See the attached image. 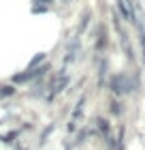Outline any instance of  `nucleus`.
<instances>
[{
    "label": "nucleus",
    "mask_w": 145,
    "mask_h": 150,
    "mask_svg": "<svg viewBox=\"0 0 145 150\" xmlns=\"http://www.w3.org/2000/svg\"><path fill=\"white\" fill-rule=\"evenodd\" d=\"M81 54H83V41H81L79 35H71L64 45V54H62V64L71 67L75 62H79Z\"/></svg>",
    "instance_id": "f03ea898"
},
{
    "label": "nucleus",
    "mask_w": 145,
    "mask_h": 150,
    "mask_svg": "<svg viewBox=\"0 0 145 150\" xmlns=\"http://www.w3.org/2000/svg\"><path fill=\"white\" fill-rule=\"evenodd\" d=\"M113 9L117 11V15L122 17V22H130V24H137V22H139L134 9L126 2V0H115V6H113Z\"/></svg>",
    "instance_id": "423d86ee"
},
{
    "label": "nucleus",
    "mask_w": 145,
    "mask_h": 150,
    "mask_svg": "<svg viewBox=\"0 0 145 150\" xmlns=\"http://www.w3.org/2000/svg\"><path fill=\"white\" fill-rule=\"evenodd\" d=\"M90 35H92V41H94V54H96V56L105 54L107 47H109V30H107V26L102 22H98L96 28L90 32Z\"/></svg>",
    "instance_id": "7ed1b4c3"
},
{
    "label": "nucleus",
    "mask_w": 145,
    "mask_h": 150,
    "mask_svg": "<svg viewBox=\"0 0 145 150\" xmlns=\"http://www.w3.org/2000/svg\"><path fill=\"white\" fill-rule=\"evenodd\" d=\"M137 37H139V50H141V64L145 67V24L141 22H137Z\"/></svg>",
    "instance_id": "2eb2a0df"
},
{
    "label": "nucleus",
    "mask_w": 145,
    "mask_h": 150,
    "mask_svg": "<svg viewBox=\"0 0 145 150\" xmlns=\"http://www.w3.org/2000/svg\"><path fill=\"white\" fill-rule=\"evenodd\" d=\"M53 131H56V122H47V125L41 129V133H39V139H36V148L41 150L43 146H47V142L51 139V135Z\"/></svg>",
    "instance_id": "ddd939ff"
},
{
    "label": "nucleus",
    "mask_w": 145,
    "mask_h": 150,
    "mask_svg": "<svg viewBox=\"0 0 145 150\" xmlns=\"http://www.w3.org/2000/svg\"><path fill=\"white\" fill-rule=\"evenodd\" d=\"M34 79H36V73H34V69H22V71L13 73L6 81H11V84L17 86V88H28Z\"/></svg>",
    "instance_id": "20e7f679"
},
{
    "label": "nucleus",
    "mask_w": 145,
    "mask_h": 150,
    "mask_svg": "<svg viewBox=\"0 0 145 150\" xmlns=\"http://www.w3.org/2000/svg\"><path fill=\"white\" fill-rule=\"evenodd\" d=\"M109 88V92H111V97H117V99H122V97H128V94H132L137 92L141 88V75H130V73H111L107 77V84Z\"/></svg>",
    "instance_id": "f257e3e1"
},
{
    "label": "nucleus",
    "mask_w": 145,
    "mask_h": 150,
    "mask_svg": "<svg viewBox=\"0 0 145 150\" xmlns=\"http://www.w3.org/2000/svg\"><path fill=\"white\" fill-rule=\"evenodd\" d=\"M79 129V122H73V120H66V133L68 135H75Z\"/></svg>",
    "instance_id": "6ab92c4d"
},
{
    "label": "nucleus",
    "mask_w": 145,
    "mask_h": 150,
    "mask_svg": "<svg viewBox=\"0 0 145 150\" xmlns=\"http://www.w3.org/2000/svg\"><path fill=\"white\" fill-rule=\"evenodd\" d=\"M51 11L53 6H47V4H30V15H47Z\"/></svg>",
    "instance_id": "f3484780"
},
{
    "label": "nucleus",
    "mask_w": 145,
    "mask_h": 150,
    "mask_svg": "<svg viewBox=\"0 0 145 150\" xmlns=\"http://www.w3.org/2000/svg\"><path fill=\"white\" fill-rule=\"evenodd\" d=\"M85 103H88V92H81L79 99L75 101V105L71 107V116H68V120H73V122H81V120H83Z\"/></svg>",
    "instance_id": "6e6552de"
},
{
    "label": "nucleus",
    "mask_w": 145,
    "mask_h": 150,
    "mask_svg": "<svg viewBox=\"0 0 145 150\" xmlns=\"http://www.w3.org/2000/svg\"><path fill=\"white\" fill-rule=\"evenodd\" d=\"M107 77H109V60L105 56H98V67H96V86H98V90L105 88Z\"/></svg>",
    "instance_id": "1a4fd4ad"
},
{
    "label": "nucleus",
    "mask_w": 145,
    "mask_h": 150,
    "mask_svg": "<svg viewBox=\"0 0 145 150\" xmlns=\"http://www.w3.org/2000/svg\"><path fill=\"white\" fill-rule=\"evenodd\" d=\"M58 0H30V4H47V6H53Z\"/></svg>",
    "instance_id": "aec40b11"
},
{
    "label": "nucleus",
    "mask_w": 145,
    "mask_h": 150,
    "mask_svg": "<svg viewBox=\"0 0 145 150\" xmlns=\"http://www.w3.org/2000/svg\"><path fill=\"white\" fill-rule=\"evenodd\" d=\"M107 110H109V114H111L113 118H122V116H124V103H122V99L111 97V99H109Z\"/></svg>",
    "instance_id": "4468645a"
},
{
    "label": "nucleus",
    "mask_w": 145,
    "mask_h": 150,
    "mask_svg": "<svg viewBox=\"0 0 145 150\" xmlns=\"http://www.w3.org/2000/svg\"><path fill=\"white\" fill-rule=\"evenodd\" d=\"M22 129L19 127H13V129H6V131L0 133V146H13L15 142H19V137H22Z\"/></svg>",
    "instance_id": "9b49d317"
},
{
    "label": "nucleus",
    "mask_w": 145,
    "mask_h": 150,
    "mask_svg": "<svg viewBox=\"0 0 145 150\" xmlns=\"http://www.w3.org/2000/svg\"><path fill=\"white\" fill-rule=\"evenodd\" d=\"M92 127L96 131V137H100V139H105V137H109V135L113 133L111 120L105 118V116H94V118H92Z\"/></svg>",
    "instance_id": "39448f33"
},
{
    "label": "nucleus",
    "mask_w": 145,
    "mask_h": 150,
    "mask_svg": "<svg viewBox=\"0 0 145 150\" xmlns=\"http://www.w3.org/2000/svg\"><path fill=\"white\" fill-rule=\"evenodd\" d=\"M47 60H49V54L47 52H36L34 56L28 60V64H26V69H36V67H41V64H45Z\"/></svg>",
    "instance_id": "dca6fc26"
},
{
    "label": "nucleus",
    "mask_w": 145,
    "mask_h": 150,
    "mask_svg": "<svg viewBox=\"0 0 145 150\" xmlns=\"http://www.w3.org/2000/svg\"><path fill=\"white\" fill-rule=\"evenodd\" d=\"M92 17H94V13L90 6H85L83 11L79 13V19H77V26H75V35H79V37H83L85 32L90 30V26H92Z\"/></svg>",
    "instance_id": "0eeeda50"
},
{
    "label": "nucleus",
    "mask_w": 145,
    "mask_h": 150,
    "mask_svg": "<svg viewBox=\"0 0 145 150\" xmlns=\"http://www.w3.org/2000/svg\"><path fill=\"white\" fill-rule=\"evenodd\" d=\"M109 17H111V26H113V30H115V32H120V30L124 28V26H122V17L117 15V11L113 9V6L109 9Z\"/></svg>",
    "instance_id": "a211bd4d"
},
{
    "label": "nucleus",
    "mask_w": 145,
    "mask_h": 150,
    "mask_svg": "<svg viewBox=\"0 0 145 150\" xmlns=\"http://www.w3.org/2000/svg\"><path fill=\"white\" fill-rule=\"evenodd\" d=\"M117 39H120V47H122L126 60L128 62H134V50H132V43H130V37H128L126 28H122L120 32H117Z\"/></svg>",
    "instance_id": "9d476101"
},
{
    "label": "nucleus",
    "mask_w": 145,
    "mask_h": 150,
    "mask_svg": "<svg viewBox=\"0 0 145 150\" xmlns=\"http://www.w3.org/2000/svg\"><path fill=\"white\" fill-rule=\"evenodd\" d=\"M62 2H64V4H71V2H73V0H62Z\"/></svg>",
    "instance_id": "412c9836"
},
{
    "label": "nucleus",
    "mask_w": 145,
    "mask_h": 150,
    "mask_svg": "<svg viewBox=\"0 0 145 150\" xmlns=\"http://www.w3.org/2000/svg\"><path fill=\"white\" fill-rule=\"evenodd\" d=\"M17 94H19V88L17 86H13L11 81H0V101H2V103L15 99Z\"/></svg>",
    "instance_id": "f8f14e48"
}]
</instances>
